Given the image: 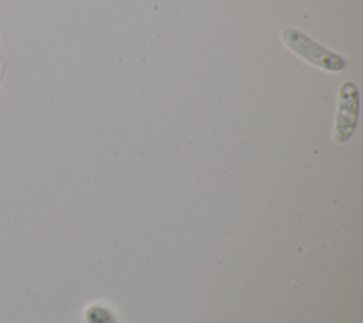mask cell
I'll return each mask as SVG.
<instances>
[{
  "instance_id": "6da1fadb",
  "label": "cell",
  "mask_w": 363,
  "mask_h": 323,
  "mask_svg": "<svg viewBox=\"0 0 363 323\" xmlns=\"http://www.w3.org/2000/svg\"><path fill=\"white\" fill-rule=\"evenodd\" d=\"M281 38L292 52L320 69L335 72L343 69L347 64L343 57L326 50L296 28H285Z\"/></svg>"
},
{
  "instance_id": "7a4b0ae2",
  "label": "cell",
  "mask_w": 363,
  "mask_h": 323,
  "mask_svg": "<svg viewBox=\"0 0 363 323\" xmlns=\"http://www.w3.org/2000/svg\"><path fill=\"white\" fill-rule=\"evenodd\" d=\"M359 112V95L357 89L352 82H345L339 89V105L335 125V140H347L356 126Z\"/></svg>"
},
{
  "instance_id": "3957f363",
  "label": "cell",
  "mask_w": 363,
  "mask_h": 323,
  "mask_svg": "<svg viewBox=\"0 0 363 323\" xmlns=\"http://www.w3.org/2000/svg\"><path fill=\"white\" fill-rule=\"evenodd\" d=\"M4 74H6V64H4V61H0V86H1V82L4 78Z\"/></svg>"
},
{
  "instance_id": "277c9868",
  "label": "cell",
  "mask_w": 363,
  "mask_h": 323,
  "mask_svg": "<svg viewBox=\"0 0 363 323\" xmlns=\"http://www.w3.org/2000/svg\"><path fill=\"white\" fill-rule=\"evenodd\" d=\"M4 50H3V45H1V40H0V61H3L4 60Z\"/></svg>"
}]
</instances>
